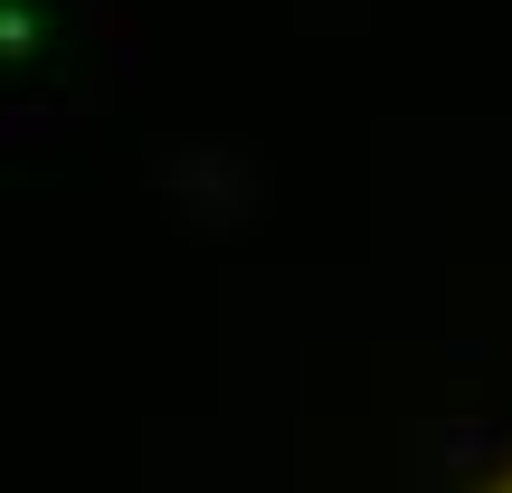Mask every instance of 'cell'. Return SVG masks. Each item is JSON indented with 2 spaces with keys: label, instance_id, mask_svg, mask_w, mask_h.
<instances>
[{
  "label": "cell",
  "instance_id": "6da1fadb",
  "mask_svg": "<svg viewBox=\"0 0 512 493\" xmlns=\"http://www.w3.org/2000/svg\"><path fill=\"white\" fill-rule=\"evenodd\" d=\"M494 493H512V475H503V484H494Z\"/></svg>",
  "mask_w": 512,
  "mask_h": 493
}]
</instances>
